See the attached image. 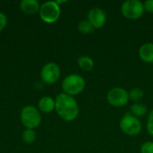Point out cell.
Returning a JSON list of instances; mask_svg holds the SVG:
<instances>
[{
    "label": "cell",
    "mask_w": 153,
    "mask_h": 153,
    "mask_svg": "<svg viewBox=\"0 0 153 153\" xmlns=\"http://www.w3.org/2000/svg\"><path fill=\"white\" fill-rule=\"evenodd\" d=\"M55 111L58 117L65 122H72L75 120L79 115V104L74 97L69 96L64 92L59 93L56 99Z\"/></svg>",
    "instance_id": "6da1fadb"
},
{
    "label": "cell",
    "mask_w": 153,
    "mask_h": 153,
    "mask_svg": "<svg viewBox=\"0 0 153 153\" xmlns=\"http://www.w3.org/2000/svg\"><path fill=\"white\" fill-rule=\"evenodd\" d=\"M85 84V80L82 75L71 74L63 79L62 90L64 93L72 97H75L83 91Z\"/></svg>",
    "instance_id": "7a4b0ae2"
},
{
    "label": "cell",
    "mask_w": 153,
    "mask_h": 153,
    "mask_svg": "<svg viewBox=\"0 0 153 153\" xmlns=\"http://www.w3.org/2000/svg\"><path fill=\"white\" fill-rule=\"evenodd\" d=\"M20 119L26 129L34 130L41 124L42 117L38 108L32 105H27L22 108Z\"/></svg>",
    "instance_id": "3957f363"
},
{
    "label": "cell",
    "mask_w": 153,
    "mask_h": 153,
    "mask_svg": "<svg viewBox=\"0 0 153 153\" xmlns=\"http://www.w3.org/2000/svg\"><path fill=\"white\" fill-rule=\"evenodd\" d=\"M39 15L42 22L48 24L55 23L60 18L61 7L56 1L45 2L40 4Z\"/></svg>",
    "instance_id": "277c9868"
},
{
    "label": "cell",
    "mask_w": 153,
    "mask_h": 153,
    "mask_svg": "<svg viewBox=\"0 0 153 153\" xmlns=\"http://www.w3.org/2000/svg\"><path fill=\"white\" fill-rule=\"evenodd\" d=\"M119 127L127 136H137L143 130V125L140 119L133 116L130 112L122 117L119 122Z\"/></svg>",
    "instance_id": "5b68a950"
},
{
    "label": "cell",
    "mask_w": 153,
    "mask_h": 153,
    "mask_svg": "<svg viewBox=\"0 0 153 153\" xmlns=\"http://www.w3.org/2000/svg\"><path fill=\"white\" fill-rule=\"evenodd\" d=\"M120 10L122 15L129 20H137L145 12L143 3L139 0H126L123 2Z\"/></svg>",
    "instance_id": "8992f818"
},
{
    "label": "cell",
    "mask_w": 153,
    "mask_h": 153,
    "mask_svg": "<svg viewBox=\"0 0 153 153\" xmlns=\"http://www.w3.org/2000/svg\"><path fill=\"white\" fill-rule=\"evenodd\" d=\"M107 101L114 108L125 107L129 101L128 91L121 87H114L108 91Z\"/></svg>",
    "instance_id": "52a82bcc"
},
{
    "label": "cell",
    "mask_w": 153,
    "mask_h": 153,
    "mask_svg": "<svg viewBox=\"0 0 153 153\" xmlns=\"http://www.w3.org/2000/svg\"><path fill=\"white\" fill-rule=\"evenodd\" d=\"M61 76V70L57 64L48 62L45 64L40 70V79L46 84L56 83Z\"/></svg>",
    "instance_id": "ba28073f"
},
{
    "label": "cell",
    "mask_w": 153,
    "mask_h": 153,
    "mask_svg": "<svg viewBox=\"0 0 153 153\" xmlns=\"http://www.w3.org/2000/svg\"><path fill=\"white\" fill-rule=\"evenodd\" d=\"M87 20L91 23L95 30H100L107 22L106 12L100 7H93L88 12Z\"/></svg>",
    "instance_id": "9c48e42d"
},
{
    "label": "cell",
    "mask_w": 153,
    "mask_h": 153,
    "mask_svg": "<svg viewBox=\"0 0 153 153\" xmlns=\"http://www.w3.org/2000/svg\"><path fill=\"white\" fill-rule=\"evenodd\" d=\"M40 4L37 0H22L20 3L21 11L27 15H33L39 13Z\"/></svg>",
    "instance_id": "30bf717a"
},
{
    "label": "cell",
    "mask_w": 153,
    "mask_h": 153,
    "mask_svg": "<svg viewBox=\"0 0 153 153\" xmlns=\"http://www.w3.org/2000/svg\"><path fill=\"white\" fill-rule=\"evenodd\" d=\"M38 108L40 111V113L44 114H49L53 112L56 108V101L55 99L49 96H44L42 97L38 103Z\"/></svg>",
    "instance_id": "8fae6325"
},
{
    "label": "cell",
    "mask_w": 153,
    "mask_h": 153,
    "mask_svg": "<svg viewBox=\"0 0 153 153\" xmlns=\"http://www.w3.org/2000/svg\"><path fill=\"white\" fill-rule=\"evenodd\" d=\"M139 57L144 62L148 64L153 63V43L147 42L143 44L138 50Z\"/></svg>",
    "instance_id": "7c38bea8"
},
{
    "label": "cell",
    "mask_w": 153,
    "mask_h": 153,
    "mask_svg": "<svg viewBox=\"0 0 153 153\" xmlns=\"http://www.w3.org/2000/svg\"><path fill=\"white\" fill-rule=\"evenodd\" d=\"M148 112V107L141 102L138 103H134L131 107H130V113L136 117H144Z\"/></svg>",
    "instance_id": "4fadbf2b"
},
{
    "label": "cell",
    "mask_w": 153,
    "mask_h": 153,
    "mask_svg": "<svg viewBox=\"0 0 153 153\" xmlns=\"http://www.w3.org/2000/svg\"><path fill=\"white\" fill-rule=\"evenodd\" d=\"M78 65L79 67L84 71V72H89L93 69L94 67V61L91 56H82L78 59Z\"/></svg>",
    "instance_id": "5bb4252c"
},
{
    "label": "cell",
    "mask_w": 153,
    "mask_h": 153,
    "mask_svg": "<svg viewBox=\"0 0 153 153\" xmlns=\"http://www.w3.org/2000/svg\"><path fill=\"white\" fill-rule=\"evenodd\" d=\"M128 95H129V100H132L134 103H138L143 99L144 91L141 88L134 87L131 89L130 91H128Z\"/></svg>",
    "instance_id": "9a60e30c"
},
{
    "label": "cell",
    "mask_w": 153,
    "mask_h": 153,
    "mask_svg": "<svg viewBox=\"0 0 153 153\" xmlns=\"http://www.w3.org/2000/svg\"><path fill=\"white\" fill-rule=\"evenodd\" d=\"M37 134L35 130L32 129H25L22 134V139L26 144H31L36 141Z\"/></svg>",
    "instance_id": "2e32d148"
},
{
    "label": "cell",
    "mask_w": 153,
    "mask_h": 153,
    "mask_svg": "<svg viewBox=\"0 0 153 153\" xmlns=\"http://www.w3.org/2000/svg\"><path fill=\"white\" fill-rule=\"evenodd\" d=\"M78 30L82 34H91L95 30V29L91 25V23L86 19V20L81 21L78 23Z\"/></svg>",
    "instance_id": "e0dca14e"
},
{
    "label": "cell",
    "mask_w": 153,
    "mask_h": 153,
    "mask_svg": "<svg viewBox=\"0 0 153 153\" xmlns=\"http://www.w3.org/2000/svg\"><path fill=\"white\" fill-rule=\"evenodd\" d=\"M141 153H153V142L147 141L141 146Z\"/></svg>",
    "instance_id": "ac0fdd59"
},
{
    "label": "cell",
    "mask_w": 153,
    "mask_h": 153,
    "mask_svg": "<svg viewBox=\"0 0 153 153\" xmlns=\"http://www.w3.org/2000/svg\"><path fill=\"white\" fill-rule=\"evenodd\" d=\"M146 129H147L148 133L153 136V109L148 115L147 123H146Z\"/></svg>",
    "instance_id": "d6986e66"
},
{
    "label": "cell",
    "mask_w": 153,
    "mask_h": 153,
    "mask_svg": "<svg viewBox=\"0 0 153 153\" xmlns=\"http://www.w3.org/2000/svg\"><path fill=\"white\" fill-rule=\"evenodd\" d=\"M7 22H8L7 16L4 13L0 12V31L4 30V29L7 25Z\"/></svg>",
    "instance_id": "ffe728a7"
},
{
    "label": "cell",
    "mask_w": 153,
    "mask_h": 153,
    "mask_svg": "<svg viewBox=\"0 0 153 153\" xmlns=\"http://www.w3.org/2000/svg\"><path fill=\"white\" fill-rule=\"evenodd\" d=\"M144 10L150 13H153V0H147L143 3Z\"/></svg>",
    "instance_id": "44dd1931"
},
{
    "label": "cell",
    "mask_w": 153,
    "mask_h": 153,
    "mask_svg": "<svg viewBox=\"0 0 153 153\" xmlns=\"http://www.w3.org/2000/svg\"><path fill=\"white\" fill-rule=\"evenodd\" d=\"M56 3H57L59 5H60L61 4H65V3H66L67 1H59V0H57V1H56Z\"/></svg>",
    "instance_id": "7402d4cb"
}]
</instances>
